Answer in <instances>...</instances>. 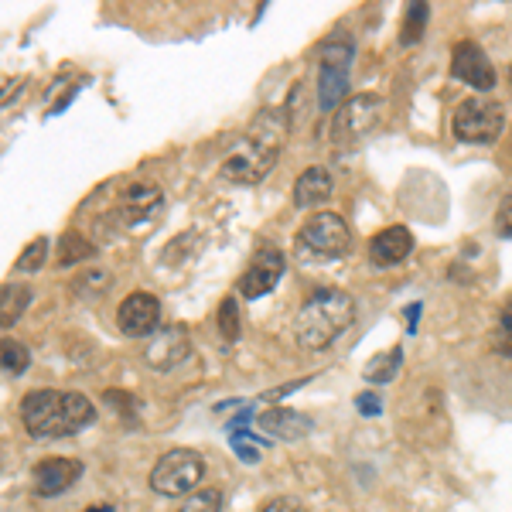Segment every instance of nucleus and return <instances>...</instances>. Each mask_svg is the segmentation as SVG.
Instances as JSON below:
<instances>
[{"instance_id":"0eeeda50","label":"nucleus","mask_w":512,"mask_h":512,"mask_svg":"<svg viewBox=\"0 0 512 512\" xmlns=\"http://www.w3.org/2000/svg\"><path fill=\"white\" fill-rule=\"evenodd\" d=\"M297 246L308 256H318V260H338V256H345L352 246L349 222L338 216V212H318L315 219L301 226Z\"/></svg>"},{"instance_id":"412c9836","label":"nucleus","mask_w":512,"mask_h":512,"mask_svg":"<svg viewBox=\"0 0 512 512\" xmlns=\"http://www.w3.org/2000/svg\"><path fill=\"white\" fill-rule=\"evenodd\" d=\"M0 355H4V373L7 376H21L24 369L31 366V352L24 349L21 342H14V338H4V345H0Z\"/></svg>"},{"instance_id":"6ab92c4d","label":"nucleus","mask_w":512,"mask_h":512,"mask_svg":"<svg viewBox=\"0 0 512 512\" xmlns=\"http://www.w3.org/2000/svg\"><path fill=\"white\" fill-rule=\"evenodd\" d=\"M96 253V246L89 243L86 236L79 233V229H69V233L62 236V250H59V263H79V260H89V256Z\"/></svg>"},{"instance_id":"5701e85b","label":"nucleus","mask_w":512,"mask_h":512,"mask_svg":"<svg viewBox=\"0 0 512 512\" xmlns=\"http://www.w3.org/2000/svg\"><path fill=\"white\" fill-rule=\"evenodd\" d=\"M219 509H222V492L219 489H198L178 506V512H219Z\"/></svg>"},{"instance_id":"20e7f679","label":"nucleus","mask_w":512,"mask_h":512,"mask_svg":"<svg viewBox=\"0 0 512 512\" xmlns=\"http://www.w3.org/2000/svg\"><path fill=\"white\" fill-rule=\"evenodd\" d=\"M205 478V458L192 448H175L161 454L158 465L151 468V489L168 499L188 495L198 489V482Z\"/></svg>"},{"instance_id":"cd10ccee","label":"nucleus","mask_w":512,"mask_h":512,"mask_svg":"<svg viewBox=\"0 0 512 512\" xmlns=\"http://www.w3.org/2000/svg\"><path fill=\"white\" fill-rule=\"evenodd\" d=\"M260 512H301V509H297L291 499H270Z\"/></svg>"},{"instance_id":"f257e3e1","label":"nucleus","mask_w":512,"mask_h":512,"mask_svg":"<svg viewBox=\"0 0 512 512\" xmlns=\"http://www.w3.org/2000/svg\"><path fill=\"white\" fill-rule=\"evenodd\" d=\"M291 130L284 110H260L246 134L236 140V147L222 161V178L236 181V185H256L270 175V168L280 158V147Z\"/></svg>"},{"instance_id":"2eb2a0df","label":"nucleus","mask_w":512,"mask_h":512,"mask_svg":"<svg viewBox=\"0 0 512 512\" xmlns=\"http://www.w3.org/2000/svg\"><path fill=\"white\" fill-rule=\"evenodd\" d=\"M161 202H164V195H161L158 185H151V181H137V185H130L127 192H123L120 212H123V219H127V222H140V219L151 216Z\"/></svg>"},{"instance_id":"f3484780","label":"nucleus","mask_w":512,"mask_h":512,"mask_svg":"<svg viewBox=\"0 0 512 512\" xmlns=\"http://www.w3.org/2000/svg\"><path fill=\"white\" fill-rule=\"evenodd\" d=\"M260 427L274 431L277 437H284V441H294V437H304L311 431V420L294 414V410H270V414L260 417Z\"/></svg>"},{"instance_id":"393cba45","label":"nucleus","mask_w":512,"mask_h":512,"mask_svg":"<svg viewBox=\"0 0 512 512\" xmlns=\"http://www.w3.org/2000/svg\"><path fill=\"white\" fill-rule=\"evenodd\" d=\"M45 256H48V239L38 236V239H31V243L24 246V253L18 256V263H14V267H18V270H38L41 263H45Z\"/></svg>"},{"instance_id":"9b49d317","label":"nucleus","mask_w":512,"mask_h":512,"mask_svg":"<svg viewBox=\"0 0 512 512\" xmlns=\"http://www.w3.org/2000/svg\"><path fill=\"white\" fill-rule=\"evenodd\" d=\"M158 321H161V304H158V297L147 294V291H134L117 311L120 332L130 335V338L154 335V332H158Z\"/></svg>"},{"instance_id":"7c9ffc66","label":"nucleus","mask_w":512,"mask_h":512,"mask_svg":"<svg viewBox=\"0 0 512 512\" xmlns=\"http://www.w3.org/2000/svg\"><path fill=\"white\" fill-rule=\"evenodd\" d=\"M509 79H512V69H509Z\"/></svg>"},{"instance_id":"aec40b11","label":"nucleus","mask_w":512,"mask_h":512,"mask_svg":"<svg viewBox=\"0 0 512 512\" xmlns=\"http://www.w3.org/2000/svg\"><path fill=\"white\" fill-rule=\"evenodd\" d=\"M396 369H400V349H390L383 355H376L373 362L366 366V379L369 383H390L396 376Z\"/></svg>"},{"instance_id":"1a4fd4ad","label":"nucleus","mask_w":512,"mask_h":512,"mask_svg":"<svg viewBox=\"0 0 512 512\" xmlns=\"http://www.w3.org/2000/svg\"><path fill=\"white\" fill-rule=\"evenodd\" d=\"M192 352V342H188V332L181 325H168V328H158L151 335V342L144 345V362L158 373H168V369L181 366Z\"/></svg>"},{"instance_id":"423d86ee","label":"nucleus","mask_w":512,"mask_h":512,"mask_svg":"<svg viewBox=\"0 0 512 512\" xmlns=\"http://www.w3.org/2000/svg\"><path fill=\"white\" fill-rule=\"evenodd\" d=\"M502 123L506 117H502V106L495 99L472 96L454 110V137L465 144H495L502 134Z\"/></svg>"},{"instance_id":"f8f14e48","label":"nucleus","mask_w":512,"mask_h":512,"mask_svg":"<svg viewBox=\"0 0 512 512\" xmlns=\"http://www.w3.org/2000/svg\"><path fill=\"white\" fill-rule=\"evenodd\" d=\"M451 76L461 79L465 86L478 89V93H489L495 86V69L492 62L485 59V52L475 45V41H461L451 55Z\"/></svg>"},{"instance_id":"a878e982","label":"nucleus","mask_w":512,"mask_h":512,"mask_svg":"<svg viewBox=\"0 0 512 512\" xmlns=\"http://www.w3.org/2000/svg\"><path fill=\"white\" fill-rule=\"evenodd\" d=\"M219 332H222L226 342H236V335H239V311H236L233 297H226V301L219 304Z\"/></svg>"},{"instance_id":"c85d7f7f","label":"nucleus","mask_w":512,"mask_h":512,"mask_svg":"<svg viewBox=\"0 0 512 512\" xmlns=\"http://www.w3.org/2000/svg\"><path fill=\"white\" fill-rule=\"evenodd\" d=\"M359 410H366V417H376L379 414V400H376V396H369V393H362L359 396Z\"/></svg>"},{"instance_id":"ddd939ff","label":"nucleus","mask_w":512,"mask_h":512,"mask_svg":"<svg viewBox=\"0 0 512 512\" xmlns=\"http://www.w3.org/2000/svg\"><path fill=\"white\" fill-rule=\"evenodd\" d=\"M79 475H82V461H76V458H48V461H41V465L35 468L38 495L55 499V495H62L69 485H76Z\"/></svg>"},{"instance_id":"4be33fe9","label":"nucleus","mask_w":512,"mask_h":512,"mask_svg":"<svg viewBox=\"0 0 512 512\" xmlns=\"http://www.w3.org/2000/svg\"><path fill=\"white\" fill-rule=\"evenodd\" d=\"M492 349L512 359V301L499 311V325L492 328Z\"/></svg>"},{"instance_id":"39448f33","label":"nucleus","mask_w":512,"mask_h":512,"mask_svg":"<svg viewBox=\"0 0 512 512\" xmlns=\"http://www.w3.org/2000/svg\"><path fill=\"white\" fill-rule=\"evenodd\" d=\"M318 59V103L321 110H332L342 99L345 86H349V69H352V38L338 31L335 38H328L321 45Z\"/></svg>"},{"instance_id":"9d476101","label":"nucleus","mask_w":512,"mask_h":512,"mask_svg":"<svg viewBox=\"0 0 512 512\" xmlns=\"http://www.w3.org/2000/svg\"><path fill=\"white\" fill-rule=\"evenodd\" d=\"M284 277V253L274 246H260L256 256L250 260V267L239 277V294L243 297H263L277 287V280Z\"/></svg>"},{"instance_id":"a211bd4d","label":"nucleus","mask_w":512,"mask_h":512,"mask_svg":"<svg viewBox=\"0 0 512 512\" xmlns=\"http://www.w3.org/2000/svg\"><path fill=\"white\" fill-rule=\"evenodd\" d=\"M31 301V291L24 284H4V308H0V325L11 328L24 315V304Z\"/></svg>"},{"instance_id":"b1692460","label":"nucleus","mask_w":512,"mask_h":512,"mask_svg":"<svg viewBox=\"0 0 512 512\" xmlns=\"http://www.w3.org/2000/svg\"><path fill=\"white\" fill-rule=\"evenodd\" d=\"M424 24H427V4H410L407 21H403V45H414L424 35Z\"/></svg>"},{"instance_id":"bb28decb","label":"nucleus","mask_w":512,"mask_h":512,"mask_svg":"<svg viewBox=\"0 0 512 512\" xmlns=\"http://www.w3.org/2000/svg\"><path fill=\"white\" fill-rule=\"evenodd\" d=\"M495 233L502 239H512V195L502 198L499 212H495Z\"/></svg>"},{"instance_id":"f03ea898","label":"nucleus","mask_w":512,"mask_h":512,"mask_svg":"<svg viewBox=\"0 0 512 512\" xmlns=\"http://www.w3.org/2000/svg\"><path fill=\"white\" fill-rule=\"evenodd\" d=\"M96 420V407L82 393L35 390L21 400V424L31 437H69Z\"/></svg>"},{"instance_id":"dca6fc26","label":"nucleus","mask_w":512,"mask_h":512,"mask_svg":"<svg viewBox=\"0 0 512 512\" xmlns=\"http://www.w3.org/2000/svg\"><path fill=\"white\" fill-rule=\"evenodd\" d=\"M325 198H332V175H328V168L315 164L294 181V205L297 209H311V205L325 202Z\"/></svg>"},{"instance_id":"4468645a","label":"nucleus","mask_w":512,"mask_h":512,"mask_svg":"<svg viewBox=\"0 0 512 512\" xmlns=\"http://www.w3.org/2000/svg\"><path fill=\"white\" fill-rule=\"evenodd\" d=\"M410 250H414V236L403 226H390L373 236V243H369V260L379 263V267H393V263L407 260Z\"/></svg>"},{"instance_id":"6e6552de","label":"nucleus","mask_w":512,"mask_h":512,"mask_svg":"<svg viewBox=\"0 0 512 512\" xmlns=\"http://www.w3.org/2000/svg\"><path fill=\"white\" fill-rule=\"evenodd\" d=\"M379 117H383V99L373 93L352 96L338 106L335 120H332V140L335 147H355L369 130H376Z\"/></svg>"},{"instance_id":"c756f323","label":"nucleus","mask_w":512,"mask_h":512,"mask_svg":"<svg viewBox=\"0 0 512 512\" xmlns=\"http://www.w3.org/2000/svg\"><path fill=\"white\" fill-rule=\"evenodd\" d=\"M86 512H113L110 506H103V509H86Z\"/></svg>"},{"instance_id":"7ed1b4c3","label":"nucleus","mask_w":512,"mask_h":512,"mask_svg":"<svg viewBox=\"0 0 512 512\" xmlns=\"http://www.w3.org/2000/svg\"><path fill=\"white\" fill-rule=\"evenodd\" d=\"M355 321V301L338 287H321L301 304L294 318V338L301 349L321 352L342 332H349Z\"/></svg>"}]
</instances>
